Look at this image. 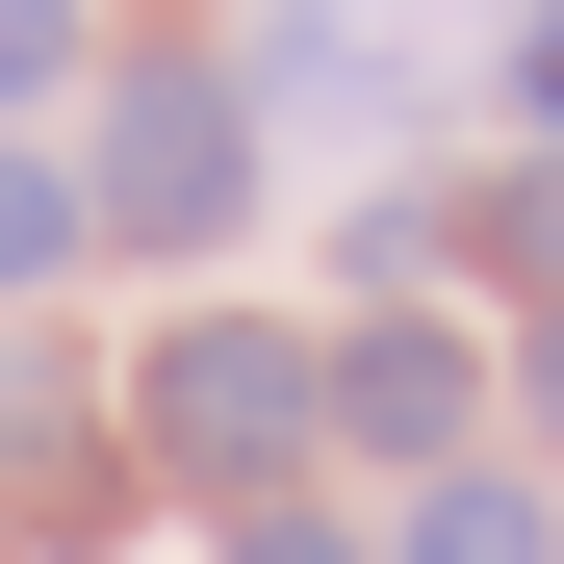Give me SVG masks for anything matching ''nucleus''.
Segmentation results:
<instances>
[{"label":"nucleus","instance_id":"423d86ee","mask_svg":"<svg viewBox=\"0 0 564 564\" xmlns=\"http://www.w3.org/2000/svg\"><path fill=\"white\" fill-rule=\"evenodd\" d=\"M52 52H77V0H0V129L52 104Z\"/></svg>","mask_w":564,"mask_h":564},{"label":"nucleus","instance_id":"f257e3e1","mask_svg":"<svg viewBox=\"0 0 564 564\" xmlns=\"http://www.w3.org/2000/svg\"><path fill=\"white\" fill-rule=\"evenodd\" d=\"M129 411H154V462H180L206 513H282V462L334 436V359H308V334H257V308H180Z\"/></svg>","mask_w":564,"mask_h":564},{"label":"nucleus","instance_id":"39448f33","mask_svg":"<svg viewBox=\"0 0 564 564\" xmlns=\"http://www.w3.org/2000/svg\"><path fill=\"white\" fill-rule=\"evenodd\" d=\"M77 231H104V180H52V154H0V282H52Z\"/></svg>","mask_w":564,"mask_h":564},{"label":"nucleus","instance_id":"6e6552de","mask_svg":"<svg viewBox=\"0 0 564 564\" xmlns=\"http://www.w3.org/2000/svg\"><path fill=\"white\" fill-rule=\"evenodd\" d=\"M513 104H539V129H564V0H539V26H513Z\"/></svg>","mask_w":564,"mask_h":564},{"label":"nucleus","instance_id":"1a4fd4ad","mask_svg":"<svg viewBox=\"0 0 564 564\" xmlns=\"http://www.w3.org/2000/svg\"><path fill=\"white\" fill-rule=\"evenodd\" d=\"M513 231H539V282H564V154H539V206H513Z\"/></svg>","mask_w":564,"mask_h":564},{"label":"nucleus","instance_id":"9d476101","mask_svg":"<svg viewBox=\"0 0 564 564\" xmlns=\"http://www.w3.org/2000/svg\"><path fill=\"white\" fill-rule=\"evenodd\" d=\"M539 436H564V334H539Z\"/></svg>","mask_w":564,"mask_h":564},{"label":"nucleus","instance_id":"20e7f679","mask_svg":"<svg viewBox=\"0 0 564 564\" xmlns=\"http://www.w3.org/2000/svg\"><path fill=\"white\" fill-rule=\"evenodd\" d=\"M411 564H564V539H539V488H488V462H462V488L411 513Z\"/></svg>","mask_w":564,"mask_h":564},{"label":"nucleus","instance_id":"7ed1b4c3","mask_svg":"<svg viewBox=\"0 0 564 564\" xmlns=\"http://www.w3.org/2000/svg\"><path fill=\"white\" fill-rule=\"evenodd\" d=\"M462 411H488V359H462L436 308H386V334L334 359V436H359V462H462Z\"/></svg>","mask_w":564,"mask_h":564},{"label":"nucleus","instance_id":"0eeeda50","mask_svg":"<svg viewBox=\"0 0 564 564\" xmlns=\"http://www.w3.org/2000/svg\"><path fill=\"white\" fill-rule=\"evenodd\" d=\"M206 564H359L334 513H206Z\"/></svg>","mask_w":564,"mask_h":564},{"label":"nucleus","instance_id":"f03ea898","mask_svg":"<svg viewBox=\"0 0 564 564\" xmlns=\"http://www.w3.org/2000/svg\"><path fill=\"white\" fill-rule=\"evenodd\" d=\"M231 180H257V104H231L206 52H154L129 104H104V231H129V257H206Z\"/></svg>","mask_w":564,"mask_h":564}]
</instances>
